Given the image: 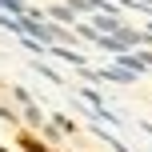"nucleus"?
Listing matches in <instances>:
<instances>
[{
  "mask_svg": "<svg viewBox=\"0 0 152 152\" xmlns=\"http://www.w3.org/2000/svg\"><path fill=\"white\" fill-rule=\"evenodd\" d=\"M92 28L96 32H116L120 28V12H92Z\"/></svg>",
  "mask_w": 152,
  "mask_h": 152,
  "instance_id": "f257e3e1",
  "label": "nucleus"
},
{
  "mask_svg": "<svg viewBox=\"0 0 152 152\" xmlns=\"http://www.w3.org/2000/svg\"><path fill=\"white\" fill-rule=\"evenodd\" d=\"M48 52H52L56 60H64V64H76V68H84V52H76V48H64V44H48Z\"/></svg>",
  "mask_w": 152,
  "mask_h": 152,
  "instance_id": "f03ea898",
  "label": "nucleus"
},
{
  "mask_svg": "<svg viewBox=\"0 0 152 152\" xmlns=\"http://www.w3.org/2000/svg\"><path fill=\"white\" fill-rule=\"evenodd\" d=\"M44 16H52V20L56 24H76V12H72V8L68 4H52V8H48V12Z\"/></svg>",
  "mask_w": 152,
  "mask_h": 152,
  "instance_id": "7ed1b4c3",
  "label": "nucleus"
},
{
  "mask_svg": "<svg viewBox=\"0 0 152 152\" xmlns=\"http://www.w3.org/2000/svg\"><path fill=\"white\" fill-rule=\"evenodd\" d=\"M24 120H28L32 128H40V124H44V112H40V108H36V104L28 100V104H24Z\"/></svg>",
  "mask_w": 152,
  "mask_h": 152,
  "instance_id": "20e7f679",
  "label": "nucleus"
},
{
  "mask_svg": "<svg viewBox=\"0 0 152 152\" xmlns=\"http://www.w3.org/2000/svg\"><path fill=\"white\" fill-rule=\"evenodd\" d=\"M96 136H100V140H108V144H112V152H128V144H124V140H116L112 132H104V128H96Z\"/></svg>",
  "mask_w": 152,
  "mask_h": 152,
  "instance_id": "39448f33",
  "label": "nucleus"
},
{
  "mask_svg": "<svg viewBox=\"0 0 152 152\" xmlns=\"http://www.w3.org/2000/svg\"><path fill=\"white\" fill-rule=\"evenodd\" d=\"M24 8H28L24 0H0V12H12V16H20Z\"/></svg>",
  "mask_w": 152,
  "mask_h": 152,
  "instance_id": "423d86ee",
  "label": "nucleus"
},
{
  "mask_svg": "<svg viewBox=\"0 0 152 152\" xmlns=\"http://www.w3.org/2000/svg\"><path fill=\"white\" fill-rule=\"evenodd\" d=\"M80 100H84V104H92V108H100V104H104L96 88H80Z\"/></svg>",
  "mask_w": 152,
  "mask_h": 152,
  "instance_id": "0eeeda50",
  "label": "nucleus"
},
{
  "mask_svg": "<svg viewBox=\"0 0 152 152\" xmlns=\"http://www.w3.org/2000/svg\"><path fill=\"white\" fill-rule=\"evenodd\" d=\"M36 72L44 76V80H52V84H64V76L56 72V68H48V64H36Z\"/></svg>",
  "mask_w": 152,
  "mask_h": 152,
  "instance_id": "6e6552de",
  "label": "nucleus"
},
{
  "mask_svg": "<svg viewBox=\"0 0 152 152\" xmlns=\"http://www.w3.org/2000/svg\"><path fill=\"white\" fill-rule=\"evenodd\" d=\"M124 8H140V12H148L152 16V0H120Z\"/></svg>",
  "mask_w": 152,
  "mask_h": 152,
  "instance_id": "1a4fd4ad",
  "label": "nucleus"
},
{
  "mask_svg": "<svg viewBox=\"0 0 152 152\" xmlns=\"http://www.w3.org/2000/svg\"><path fill=\"white\" fill-rule=\"evenodd\" d=\"M144 132H148V136H152V120H144Z\"/></svg>",
  "mask_w": 152,
  "mask_h": 152,
  "instance_id": "9d476101",
  "label": "nucleus"
}]
</instances>
